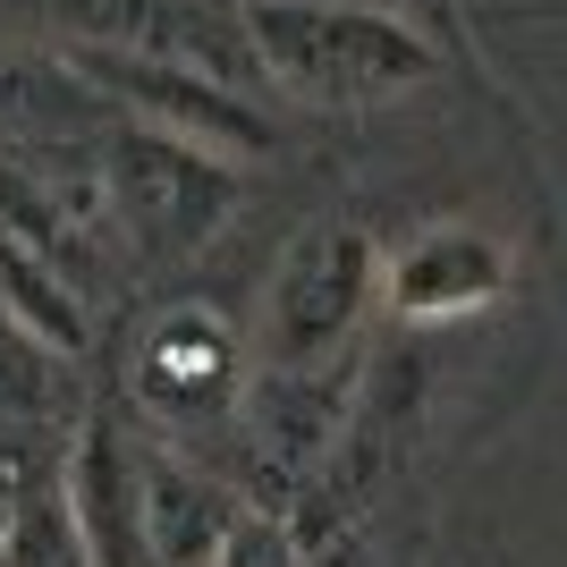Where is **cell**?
I'll return each instance as SVG.
<instances>
[{
	"label": "cell",
	"instance_id": "obj_15",
	"mask_svg": "<svg viewBox=\"0 0 567 567\" xmlns=\"http://www.w3.org/2000/svg\"><path fill=\"white\" fill-rule=\"evenodd\" d=\"M390 9H406L432 43H450V34H457V0H390Z\"/></svg>",
	"mask_w": 567,
	"mask_h": 567
},
{
	"label": "cell",
	"instance_id": "obj_9",
	"mask_svg": "<svg viewBox=\"0 0 567 567\" xmlns=\"http://www.w3.org/2000/svg\"><path fill=\"white\" fill-rule=\"evenodd\" d=\"M136 390L162 415H204V406H220L237 390V339L213 313H169L136 364Z\"/></svg>",
	"mask_w": 567,
	"mask_h": 567
},
{
	"label": "cell",
	"instance_id": "obj_11",
	"mask_svg": "<svg viewBox=\"0 0 567 567\" xmlns=\"http://www.w3.org/2000/svg\"><path fill=\"white\" fill-rule=\"evenodd\" d=\"M0 567H94V543L69 508V483L51 466L18 474V508H9V534H0Z\"/></svg>",
	"mask_w": 567,
	"mask_h": 567
},
{
	"label": "cell",
	"instance_id": "obj_5",
	"mask_svg": "<svg viewBox=\"0 0 567 567\" xmlns=\"http://www.w3.org/2000/svg\"><path fill=\"white\" fill-rule=\"evenodd\" d=\"M43 18L69 25V43H118V51L195 60L213 76H262L237 0H43Z\"/></svg>",
	"mask_w": 567,
	"mask_h": 567
},
{
	"label": "cell",
	"instance_id": "obj_13",
	"mask_svg": "<svg viewBox=\"0 0 567 567\" xmlns=\"http://www.w3.org/2000/svg\"><path fill=\"white\" fill-rule=\"evenodd\" d=\"M60 102H102V94L69 69V60H9V51H0V127H9V118L51 127Z\"/></svg>",
	"mask_w": 567,
	"mask_h": 567
},
{
	"label": "cell",
	"instance_id": "obj_2",
	"mask_svg": "<svg viewBox=\"0 0 567 567\" xmlns=\"http://www.w3.org/2000/svg\"><path fill=\"white\" fill-rule=\"evenodd\" d=\"M381 246L348 220L306 229L262 280V373H331L381 306Z\"/></svg>",
	"mask_w": 567,
	"mask_h": 567
},
{
	"label": "cell",
	"instance_id": "obj_7",
	"mask_svg": "<svg viewBox=\"0 0 567 567\" xmlns=\"http://www.w3.org/2000/svg\"><path fill=\"white\" fill-rule=\"evenodd\" d=\"M60 483H69V508H76V525H85V543H94V567H153V550H144L136 441H118L111 415H94V424L76 432Z\"/></svg>",
	"mask_w": 567,
	"mask_h": 567
},
{
	"label": "cell",
	"instance_id": "obj_12",
	"mask_svg": "<svg viewBox=\"0 0 567 567\" xmlns=\"http://www.w3.org/2000/svg\"><path fill=\"white\" fill-rule=\"evenodd\" d=\"M69 406V355L0 306V424H51Z\"/></svg>",
	"mask_w": 567,
	"mask_h": 567
},
{
	"label": "cell",
	"instance_id": "obj_16",
	"mask_svg": "<svg viewBox=\"0 0 567 567\" xmlns=\"http://www.w3.org/2000/svg\"><path fill=\"white\" fill-rule=\"evenodd\" d=\"M9 508H18V483H9V474H0V534H9Z\"/></svg>",
	"mask_w": 567,
	"mask_h": 567
},
{
	"label": "cell",
	"instance_id": "obj_1",
	"mask_svg": "<svg viewBox=\"0 0 567 567\" xmlns=\"http://www.w3.org/2000/svg\"><path fill=\"white\" fill-rule=\"evenodd\" d=\"M246 34L262 76L322 111H373L441 76V43L390 0H255Z\"/></svg>",
	"mask_w": 567,
	"mask_h": 567
},
{
	"label": "cell",
	"instance_id": "obj_10",
	"mask_svg": "<svg viewBox=\"0 0 567 567\" xmlns=\"http://www.w3.org/2000/svg\"><path fill=\"white\" fill-rule=\"evenodd\" d=\"M0 306L18 313L34 339H51L60 355L85 348V297H76V271L51 255L34 229H18L9 213H0Z\"/></svg>",
	"mask_w": 567,
	"mask_h": 567
},
{
	"label": "cell",
	"instance_id": "obj_3",
	"mask_svg": "<svg viewBox=\"0 0 567 567\" xmlns=\"http://www.w3.org/2000/svg\"><path fill=\"white\" fill-rule=\"evenodd\" d=\"M102 187H111V220L136 237L144 255H187L229 220L237 204V162L213 144L153 127V118H118L102 136Z\"/></svg>",
	"mask_w": 567,
	"mask_h": 567
},
{
	"label": "cell",
	"instance_id": "obj_6",
	"mask_svg": "<svg viewBox=\"0 0 567 567\" xmlns=\"http://www.w3.org/2000/svg\"><path fill=\"white\" fill-rule=\"evenodd\" d=\"M508 288V246L474 220H441L415 229L399 255L381 262V297L415 322H450V313H483Z\"/></svg>",
	"mask_w": 567,
	"mask_h": 567
},
{
	"label": "cell",
	"instance_id": "obj_8",
	"mask_svg": "<svg viewBox=\"0 0 567 567\" xmlns=\"http://www.w3.org/2000/svg\"><path fill=\"white\" fill-rule=\"evenodd\" d=\"M136 474H144V550H153V567H220L246 508L204 466L153 450V441L136 450Z\"/></svg>",
	"mask_w": 567,
	"mask_h": 567
},
{
	"label": "cell",
	"instance_id": "obj_14",
	"mask_svg": "<svg viewBox=\"0 0 567 567\" xmlns=\"http://www.w3.org/2000/svg\"><path fill=\"white\" fill-rule=\"evenodd\" d=\"M220 567H306V559H297V543L271 517H246L229 534V550H220Z\"/></svg>",
	"mask_w": 567,
	"mask_h": 567
},
{
	"label": "cell",
	"instance_id": "obj_4",
	"mask_svg": "<svg viewBox=\"0 0 567 567\" xmlns=\"http://www.w3.org/2000/svg\"><path fill=\"white\" fill-rule=\"evenodd\" d=\"M94 94L127 102V118H153V127H178V136L213 144V153H262L271 127H262L255 102H237L229 76L195 69V60H162V51H118V43H69L60 51Z\"/></svg>",
	"mask_w": 567,
	"mask_h": 567
},
{
	"label": "cell",
	"instance_id": "obj_17",
	"mask_svg": "<svg viewBox=\"0 0 567 567\" xmlns=\"http://www.w3.org/2000/svg\"><path fill=\"white\" fill-rule=\"evenodd\" d=\"M237 9H255V0H237Z\"/></svg>",
	"mask_w": 567,
	"mask_h": 567
}]
</instances>
